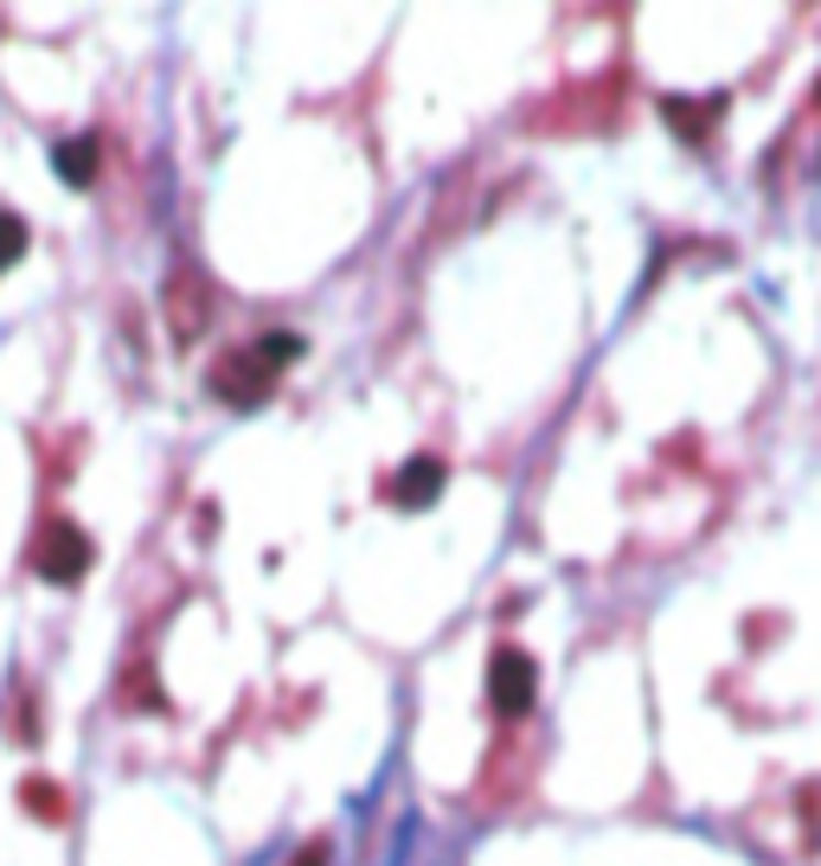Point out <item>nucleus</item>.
<instances>
[{
  "label": "nucleus",
  "instance_id": "obj_5",
  "mask_svg": "<svg viewBox=\"0 0 821 866\" xmlns=\"http://www.w3.org/2000/svg\"><path fill=\"white\" fill-rule=\"evenodd\" d=\"M52 161H58V180H65V187H90V180H97V142H90V135H84V142H65Z\"/></svg>",
  "mask_w": 821,
  "mask_h": 866
},
{
  "label": "nucleus",
  "instance_id": "obj_2",
  "mask_svg": "<svg viewBox=\"0 0 821 866\" xmlns=\"http://www.w3.org/2000/svg\"><path fill=\"white\" fill-rule=\"evenodd\" d=\"M33 566H39L45 584H77V578L90 571V539H84L72 520H52L33 546Z\"/></svg>",
  "mask_w": 821,
  "mask_h": 866
},
{
  "label": "nucleus",
  "instance_id": "obj_3",
  "mask_svg": "<svg viewBox=\"0 0 821 866\" xmlns=\"http://www.w3.org/2000/svg\"><path fill=\"white\" fill-rule=\"evenodd\" d=\"M488 693H494L501 713H526V706H533V661H526L521 648H501V655H494Z\"/></svg>",
  "mask_w": 821,
  "mask_h": 866
},
{
  "label": "nucleus",
  "instance_id": "obj_1",
  "mask_svg": "<svg viewBox=\"0 0 821 866\" xmlns=\"http://www.w3.org/2000/svg\"><path fill=\"white\" fill-rule=\"evenodd\" d=\"M296 335H270L263 347H244V353H225L219 373H212V392L231 398V405H258L270 398V385H276V366L283 360H296Z\"/></svg>",
  "mask_w": 821,
  "mask_h": 866
},
{
  "label": "nucleus",
  "instance_id": "obj_8",
  "mask_svg": "<svg viewBox=\"0 0 821 866\" xmlns=\"http://www.w3.org/2000/svg\"><path fill=\"white\" fill-rule=\"evenodd\" d=\"M321 860H328V854H321V847H315V854H302L296 866H321Z\"/></svg>",
  "mask_w": 821,
  "mask_h": 866
},
{
  "label": "nucleus",
  "instance_id": "obj_6",
  "mask_svg": "<svg viewBox=\"0 0 821 866\" xmlns=\"http://www.w3.org/2000/svg\"><path fill=\"white\" fill-rule=\"evenodd\" d=\"M444 489V462H430V456H417L405 469V482H398V501H410V507H424L430 494Z\"/></svg>",
  "mask_w": 821,
  "mask_h": 866
},
{
  "label": "nucleus",
  "instance_id": "obj_4",
  "mask_svg": "<svg viewBox=\"0 0 821 866\" xmlns=\"http://www.w3.org/2000/svg\"><path fill=\"white\" fill-rule=\"evenodd\" d=\"M167 315H174V335L193 340L206 328V315H212V296H206V283H199V270H174V283H167Z\"/></svg>",
  "mask_w": 821,
  "mask_h": 866
},
{
  "label": "nucleus",
  "instance_id": "obj_7",
  "mask_svg": "<svg viewBox=\"0 0 821 866\" xmlns=\"http://www.w3.org/2000/svg\"><path fill=\"white\" fill-rule=\"evenodd\" d=\"M20 251H26V226H20V219H13V212H0V270L13 264V257H20Z\"/></svg>",
  "mask_w": 821,
  "mask_h": 866
}]
</instances>
